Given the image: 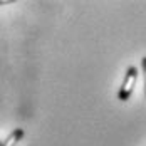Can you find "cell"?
Masks as SVG:
<instances>
[{"label":"cell","mask_w":146,"mask_h":146,"mask_svg":"<svg viewBox=\"0 0 146 146\" xmlns=\"http://www.w3.org/2000/svg\"><path fill=\"white\" fill-rule=\"evenodd\" d=\"M136 81H138V69L134 66H131V67H128L126 76H124V81H123V84L119 88V92H117L119 101H128L131 98L133 89L136 86Z\"/></svg>","instance_id":"cell-1"},{"label":"cell","mask_w":146,"mask_h":146,"mask_svg":"<svg viewBox=\"0 0 146 146\" xmlns=\"http://www.w3.org/2000/svg\"><path fill=\"white\" fill-rule=\"evenodd\" d=\"M22 138H24V129H22V128H17V129H14V131L7 136L5 141H2L0 146H17V143H19Z\"/></svg>","instance_id":"cell-2"},{"label":"cell","mask_w":146,"mask_h":146,"mask_svg":"<svg viewBox=\"0 0 146 146\" xmlns=\"http://www.w3.org/2000/svg\"><path fill=\"white\" fill-rule=\"evenodd\" d=\"M141 67H143V77H145V91H146V57L141 59Z\"/></svg>","instance_id":"cell-3"},{"label":"cell","mask_w":146,"mask_h":146,"mask_svg":"<svg viewBox=\"0 0 146 146\" xmlns=\"http://www.w3.org/2000/svg\"><path fill=\"white\" fill-rule=\"evenodd\" d=\"M5 3H10L9 0H0V5H5Z\"/></svg>","instance_id":"cell-4"},{"label":"cell","mask_w":146,"mask_h":146,"mask_svg":"<svg viewBox=\"0 0 146 146\" xmlns=\"http://www.w3.org/2000/svg\"><path fill=\"white\" fill-rule=\"evenodd\" d=\"M0 145H2V141H0Z\"/></svg>","instance_id":"cell-5"}]
</instances>
